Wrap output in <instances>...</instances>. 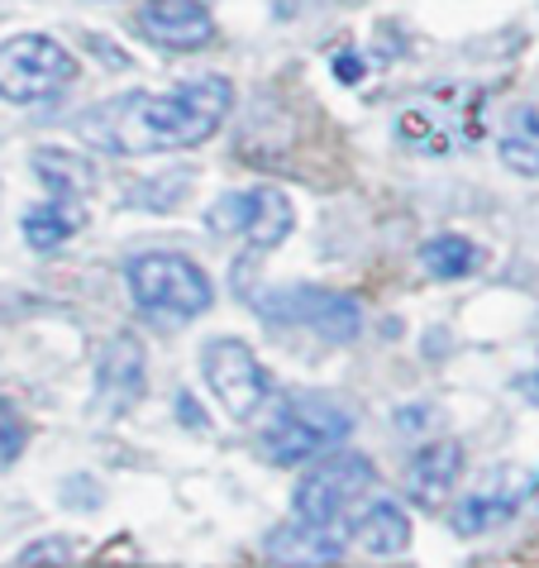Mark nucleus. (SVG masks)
<instances>
[{
	"label": "nucleus",
	"instance_id": "1",
	"mask_svg": "<svg viewBox=\"0 0 539 568\" xmlns=\"http://www.w3.org/2000/svg\"><path fill=\"white\" fill-rule=\"evenodd\" d=\"M230 101L234 91L225 77H196L172 91H130L77 115V134L105 153H172L211 139L230 115Z\"/></svg>",
	"mask_w": 539,
	"mask_h": 568
},
{
	"label": "nucleus",
	"instance_id": "2",
	"mask_svg": "<svg viewBox=\"0 0 539 568\" xmlns=\"http://www.w3.org/2000/svg\"><path fill=\"white\" fill-rule=\"evenodd\" d=\"M130 292L149 315H167V321H192V315L211 311L215 287L205 267L182 254H144L130 263Z\"/></svg>",
	"mask_w": 539,
	"mask_h": 568
},
{
	"label": "nucleus",
	"instance_id": "3",
	"mask_svg": "<svg viewBox=\"0 0 539 568\" xmlns=\"http://www.w3.org/2000/svg\"><path fill=\"white\" fill-rule=\"evenodd\" d=\"M348 430H354V416H348L339 402H329V397H292L277 412V420L267 425L263 449L273 454L277 464H306V459H315V454L335 449Z\"/></svg>",
	"mask_w": 539,
	"mask_h": 568
},
{
	"label": "nucleus",
	"instance_id": "4",
	"mask_svg": "<svg viewBox=\"0 0 539 568\" xmlns=\"http://www.w3.org/2000/svg\"><path fill=\"white\" fill-rule=\"evenodd\" d=\"M77 77V58L49 34H20L0 43V97L14 105L43 101Z\"/></svg>",
	"mask_w": 539,
	"mask_h": 568
},
{
	"label": "nucleus",
	"instance_id": "5",
	"mask_svg": "<svg viewBox=\"0 0 539 568\" xmlns=\"http://www.w3.org/2000/svg\"><path fill=\"white\" fill-rule=\"evenodd\" d=\"M201 373H205V387L215 392V402L225 406L234 420L258 416L267 406V397H273V377H267V368L240 339H211L205 344Z\"/></svg>",
	"mask_w": 539,
	"mask_h": 568
},
{
	"label": "nucleus",
	"instance_id": "6",
	"mask_svg": "<svg viewBox=\"0 0 539 568\" xmlns=\"http://www.w3.org/2000/svg\"><path fill=\"white\" fill-rule=\"evenodd\" d=\"M368 487H373V464L363 459V454H335V459L315 464L306 478L296 483V493H292L296 520L329 526V520L344 516Z\"/></svg>",
	"mask_w": 539,
	"mask_h": 568
},
{
	"label": "nucleus",
	"instance_id": "7",
	"mask_svg": "<svg viewBox=\"0 0 539 568\" xmlns=\"http://www.w3.org/2000/svg\"><path fill=\"white\" fill-rule=\"evenodd\" d=\"M258 311L267 321L315 329L321 339H335V344H348L363 329V306L354 296L325 292V287H282L273 296H263Z\"/></svg>",
	"mask_w": 539,
	"mask_h": 568
},
{
	"label": "nucleus",
	"instance_id": "8",
	"mask_svg": "<svg viewBox=\"0 0 539 568\" xmlns=\"http://www.w3.org/2000/svg\"><path fill=\"white\" fill-rule=\"evenodd\" d=\"M205 220H211L215 234H244L253 254H267L292 234V201L273 186H253V192L220 196Z\"/></svg>",
	"mask_w": 539,
	"mask_h": 568
},
{
	"label": "nucleus",
	"instance_id": "9",
	"mask_svg": "<svg viewBox=\"0 0 539 568\" xmlns=\"http://www.w3.org/2000/svg\"><path fill=\"white\" fill-rule=\"evenodd\" d=\"M396 130H401L410 149H425V153H449L478 139V124L464 115V97H454V91H435L430 101L401 110Z\"/></svg>",
	"mask_w": 539,
	"mask_h": 568
},
{
	"label": "nucleus",
	"instance_id": "10",
	"mask_svg": "<svg viewBox=\"0 0 539 568\" xmlns=\"http://www.w3.org/2000/svg\"><path fill=\"white\" fill-rule=\"evenodd\" d=\"M139 24H144L149 39H157L163 49H177V53L201 49V43L215 34V20L201 0H149V6L139 10Z\"/></svg>",
	"mask_w": 539,
	"mask_h": 568
},
{
	"label": "nucleus",
	"instance_id": "11",
	"mask_svg": "<svg viewBox=\"0 0 539 568\" xmlns=\"http://www.w3.org/2000/svg\"><path fill=\"white\" fill-rule=\"evenodd\" d=\"M96 392L105 412H130L144 392V344L134 335L110 339L96 358Z\"/></svg>",
	"mask_w": 539,
	"mask_h": 568
},
{
	"label": "nucleus",
	"instance_id": "12",
	"mask_svg": "<svg viewBox=\"0 0 539 568\" xmlns=\"http://www.w3.org/2000/svg\"><path fill=\"white\" fill-rule=\"evenodd\" d=\"M458 473H464V449L454 439H439V445L416 454V464L406 473V493L416 507H444L458 487Z\"/></svg>",
	"mask_w": 539,
	"mask_h": 568
},
{
	"label": "nucleus",
	"instance_id": "13",
	"mask_svg": "<svg viewBox=\"0 0 539 568\" xmlns=\"http://www.w3.org/2000/svg\"><path fill=\"white\" fill-rule=\"evenodd\" d=\"M344 555V540L329 535V526H311V520H287L267 535V559L287 568H321Z\"/></svg>",
	"mask_w": 539,
	"mask_h": 568
},
{
	"label": "nucleus",
	"instance_id": "14",
	"mask_svg": "<svg viewBox=\"0 0 539 568\" xmlns=\"http://www.w3.org/2000/svg\"><path fill=\"white\" fill-rule=\"evenodd\" d=\"M348 540H354L363 555H377V559H387V555H406V545H410V520L406 511L396 507V501H373V507H363L354 516V526H348Z\"/></svg>",
	"mask_w": 539,
	"mask_h": 568
},
{
	"label": "nucleus",
	"instance_id": "15",
	"mask_svg": "<svg viewBox=\"0 0 539 568\" xmlns=\"http://www.w3.org/2000/svg\"><path fill=\"white\" fill-rule=\"evenodd\" d=\"M516 507H520V493L511 483H506V487H482V493H472V497L458 501L454 516H449V526L458 535H482V530H497L501 520H511Z\"/></svg>",
	"mask_w": 539,
	"mask_h": 568
},
{
	"label": "nucleus",
	"instance_id": "16",
	"mask_svg": "<svg viewBox=\"0 0 539 568\" xmlns=\"http://www.w3.org/2000/svg\"><path fill=\"white\" fill-rule=\"evenodd\" d=\"M82 225H87V211L77 206L72 196H53V201H43V206H34V211H24L29 248H58V244H68Z\"/></svg>",
	"mask_w": 539,
	"mask_h": 568
},
{
	"label": "nucleus",
	"instance_id": "17",
	"mask_svg": "<svg viewBox=\"0 0 539 568\" xmlns=\"http://www.w3.org/2000/svg\"><path fill=\"white\" fill-rule=\"evenodd\" d=\"M501 163L520 172V178H539V115L520 110L511 120V130L501 134Z\"/></svg>",
	"mask_w": 539,
	"mask_h": 568
},
{
	"label": "nucleus",
	"instance_id": "18",
	"mask_svg": "<svg viewBox=\"0 0 539 568\" xmlns=\"http://www.w3.org/2000/svg\"><path fill=\"white\" fill-rule=\"evenodd\" d=\"M34 163H39V178L53 186V196H82V192L96 186V172H91L82 158L62 153V149H43Z\"/></svg>",
	"mask_w": 539,
	"mask_h": 568
},
{
	"label": "nucleus",
	"instance_id": "19",
	"mask_svg": "<svg viewBox=\"0 0 539 568\" xmlns=\"http://www.w3.org/2000/svg\"><path fill=\"white\" fill-rule=\"evenodd\" d=\"M420 258L435 277L454 282V277H468L472 267H478V248H472L468 240H458V234H439V240H430L420 248Z\"/></svg>",
	"mask_w": 539,
	"mask_h": 568
},
{
	"label": "nucleus",
	"instance_id": "20",
	"mask_svg": "<svg viewBox=\"0 0 539 568\" xmlns=\"http://www.w3.org/2000/svg\"><path fill=\"white\" fill-rule=\"evenodd\" d=\"M20 449H24V420L14 416L10 402H0V464L20 459Z\"/></svg>",
	"mask_w": 539,
	"mask_h": 568
},
{
	"label": "nucleus",
	"instance_id": "21",
	"mask_svg": "<svg viewBox=\"0 0 539 568\" xmlns=\"http://www.w3.org/2000/svg\"><path fill=\"white\" fill-rule=\"evenodd\" d=\"M516 387H520V397H526L530 406H539V368H535V373H526V377H520Z\"/></svg>",
	"mask_w": 539,
	"mask_h": 568
},
{
	"label": "nucleus",
	"instance_id": "22",
	"mask_svg": "<svg viewBox=\"0 0 539 568\" xmlns=\"http://www.w3.org/2000/svg\"><path fill=\"white\" fill-rule=\"evenodd\" d=\"M335 72L344 77V82H358V72H363V68H358V58H335Z\"/></svg>",
	"mask_w": 539,
	"mask_h": 568
},
{
	"label": "nucleus",
	"instance_id": "23",
	"mask_svg": "<svg viewBox=\"0 0 539 568\" xmlns=\"http://www.w3.org/2000/svg\"><path fill=\"white\" fill-rule=\"evenodd\" d=\"M535 501H539V483H535Z\"/></svg>",
	"mask_w": 539,
	"mask_h": 568
}]
</instances>
